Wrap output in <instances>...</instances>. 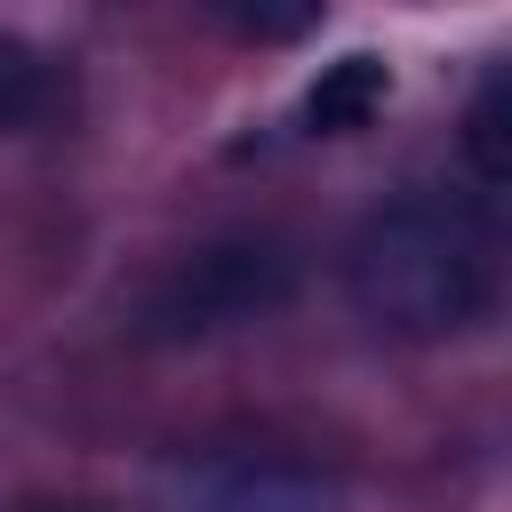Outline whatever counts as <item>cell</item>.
<instances>
[{
	"label": "cell",
	"instance_id": "8",
	"mask_svg": "<svg viewBox=\"0 0 512 512\" xmlns=\"http://www.w3.org/2000/svg\"><path fill=\"white\" fill-rule=\"evenodd\" d=\"M0 512H112V504H88V496H56V488H24V496H0Z\"/></svg>",
	"mask_w": 512,
	"mask_h": 512
},
{
	"label": "cell",
	"instance_id": "1",
	"mask_svg": "<svg viewBox=\"0 0 512 512\" xmlns=\"http://www.w3.org/2000/svg\"><path fill=\"white\" fill-rule=\"evenodd\" d=\"M344 288H352L360 320H376L384 336H408V344L464 336L496 312V288H504L496 232L480 208H464L448 192H400L392 208H376L352 232Z\"/></svg>",
	"mask_w": 512,
	"mask_h": 512
},
{
	"label": "cell",
	"instance_id": "2",
	"mask_svg": "<svg viewBox=\"0 0 512 512\" xmlns=\"http://www.w3.org/2000/svg\"><path fill=\"white\" fill-rule=\"evenodd\" d=\"M304 280V256L296 240L280 232H224V240H200L184 248L136 304V328L152 344H200V336H224V328H248L264 312H280Z\"/></svg>",
	"mask_w": 512,
	"mask_h": 512
},
{
	"label": "cell",
	"instance_id": "6",
	"mask_svg": "<svg viewBox=\"0 0 512 512\" xmlns=\"http://www.w3.org/2000/svg\"><path fill=\"white\" fill-rule=\"evenodd\" d=\"M224 32H240V40H256V48H288V40H304L320 16H328V0H200Z\"/></svg>",
	"mask_w": 512,
	"mask_h": 512
},
{
	"label": "cell",
	"instance_id": "3",
	"mask_svg": "<svg viewBox=\"0 0 512 512\" xmlns=\"http://www.w3.org/2000/svg\"><path fill=\"white\" fill-rule=\"evenodd\" d=\"M160 512H344V488L296 448H192L160 472Z\"/></svg>",
	"mask_w": 512,
	"mask_h": 512
},
{
	"label": "cell",
	"instance_id": "5",
	"mask_svg": "<svg viewBox=\"0 0 512 512\" xmlns=\"http://www.w3.org/2000/svg\"><path fill=\"white\" fill-rule=\"evenodd\" d=\"M56 112V64L24 40V32H0V136H24Z\"/></svg>",
	"mask_w": 512,
	"mask_h": 512
},
{
	"label": "cell",
	"instance_id": "4",
	"mask_svg": "<svg viewBox=\"0 0 512 512\" xmlns=\"http://www.w3.org/2000/svg\"><path fill=\"white\" fill-rule=\"evenodd\" d=\"M384 96H392V64L368 56V48H352V56L320 64V80L304 88L296 120H304V136H360L384 112Z\"/></svg>",
	"mask_w": 512,
	"mask_h": 512
},
{
	"label": "cell",
	"instance_id": "7",
	"mask_svg": "<svg viewBox=\"0 0 512 512\" xmlns=\"http://www.w3.org/2000/svg\"><path fill=\"white\" fill-rule=\"evenodd\" d=\"M464 160H472L480 192H504V176H512V160H504V72H488L464 104Z\"/></svg>",
	"mask_w": 512,
	"mask_h": 512
}]
</instances>
